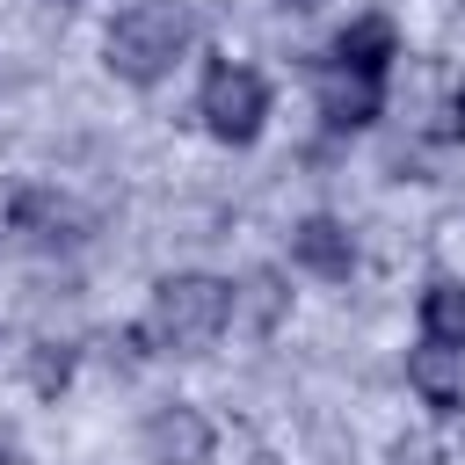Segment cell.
<instances>
[{"label": "cell", "mask_w": 465, "mask_h": 465, "mask_svg": "<svg viewBox=\"0 0 465 465\" xmlns=\"http://www.w3.org/2000/svg\"><path fill=\"white\" fill-rule=\"evenodd\" d=\"M320 116H327L334 131H356V124H371V116H378V80L327 65V73H320Z\"/></svg>", "instance_id": "9c48e42d"}, {"label": "cell", "mask_w": 465, "mask_h": 465, "mask_svg": "<svg viewBox=\"0 0 465 465\" xmlns=\"http://www.w3.org/2000/svg\"><path fill=\"white\" fill-rule=\"evenodd\" d=\"M225 320H232V283L196 276V269L153 283V312H145V334H153V341L196 356V349H211V341L225 334Z\"/></svg>", "instance_id": "7a4b0ae2"}, {"label": "cell", "mask_w": 465, "mask_h": 465, "mask_svg": "<svg viewBox=\"0 0 465 465\" xmlns=\"http://www.w3.org/2000/svg\"><path fill=\"white\" fill-rule=\"evenodd\" d=\"M189 36H196V22H189V7H182V0H131V7L109 22L102 58H109V73H116V80L153 87V80H167V73L182 65Z\"/></svg>", "instance_id": "6da1fadb"}, {"label": "cell", "mask_w": 465, "mask_h": 465, "mask_svg": "<svg viewBox=\"0 0 465 465\" xmlns=\"http://www.w3.org/2000/svg\"><path fill=\"white\" fill-rule=\"evenodd\" d=\"M0 465H7V436H0Z\"/></svg>", "instance_id": "9a60e30c"}, {"label": "cell", "mask_w": 465, "mask_h": 465, "mask_svg": "<svg viewBox=\"0 0 465 465\" xmlns=\"http://www.w3.org/2000/svg\"><path fill=\"white\" fill-rule=\"evenodd\" d=\"M196 116H203V131H211L218 145H254V138H262V116H269V87H262V73L218 58V65L203 73Z\"/></svg>", "instance_id": "3957f363"}, {"label": "cell", "mask_w": 465, "mask_h": 465, "mask_svg": "<svg viewBox=\"0 0 465 465\" xmlns=\"http://www.w3.org/2000/svg\"><path fill=\"white\" fill-rule=\"evenodd\" d=\"M247 291H254V320H262V327H269V320H276V283H269V276H254V283H247Z\"/></svg>", "instance_id": "7c38bea8"}, {"label": "cell", "mask_w": 465, "mask_h": 465, "mask_svg": "<svg viewBox=\"0 0 465 465\" xmlns=\"http://www.w3.org/2000/svg\"><path fill=\"white\" fill-rule=\"evenodd\" d=\"M211 443H218V429H211V421H203V407H189V400L153 407V414H145V429H138L145 465H211Z\"/></svg>", "instance_id": "277c9868"}, {"label": "cell", "mask_w": 465, "mask_h": 465, "mask_svg": "<svg viewBox=\"0 0 465 465\" xmlns=\"http://www.w3.org/2000/svg\"><path fill=\"white\" fill-rule=\"evenodd\" d=\"M392 51H400V36H392L385 15H356V22L334 36V65H341V73H363V80H385Z\"/></svg>", "instance_id": "ba28073f"}, {"label": "cell", "mask_w": 465, "mask_h": 465, "mask_svg": "<svg viewBox=\"0 0 465 465\" xmlns=\"http://www.w3.org/2000/svg\"><path fill=\"white\" fill-rule=\"evenodd\" d=\"M421 334L443 341V349H465V283H429L421 291Z\"/></svg>", "instance_id": "30bf717a"}, {"label": "cell", "mask_w": 465, "mask_h": 465, "mask_svg": "<svg viewBox=\"0 0 465 465\" xmlns=\"http://www.w3.org/2000/svg\"><path fill=\"white\" fill-rule=\"evenodd\" d=\"M276 7H291V15H312V7H320V0H276Z\"/></svg>", "instance_id": "5bb4252c"}, {"label": "cell", "mask_w": 465, "mask_h": 465, "mask_svg": "<svg viewBox=\"0 0 465 465\" xmlns=\"http://www.w3.org/2000/svg\"><path fill=\"white\" fill-rule=\"evenodd\" d=\"M65 378H73V349L65 341H36L29 349V385L36 392H65Z\"/></svg>", "instance_id": "8fae6325"}, {"label": "cell", "mask_w": 465, "mask_h": 465, "mask_svg": "<svg viewBox=\"0 0 465 465\" xmlns=\"http://www.w3.org/2000/svg\"><path fill=\"white\" fill-rule=\"evenodd\" d=\"M7 218H15V232L36 240V247H73V240L87 232V211L65 203L58 189H22V196L7 203Z\"/></svg>", "instance_id": "5b68a950"}, {"label": "cell", "mask_w": 465, "mask_h": 465, "mask_svg": "<svg viewBox=\"0 0 465 465\" xmlns=\"http://www.w3.org/2000/svg\"><path fill=\"white\" fill-rule=\"evenodd\" d=\"M291 262L334 283V276H349V269H356V240H349V225H341V218H305V225L291 232Z\"/></svg>", "instance_id": "52a82bcc"}, {"label": "cell", "mask_w": 465, "mask_h": 465, "mask_svg": "<svg viewBox=\"0 0 465 465\" xmlns=\"http://www.w3.org/2000/svg\"><path fill=\"white\" fill-rule=\"evenodd\" d=\"M407 385H414V400L436 407V414L465 407V349H443V341L407 349Z\"/></svg>", "instance_id": "8992f818"}, {"label": "cell", "mask_w": 465, "mask_h": 465, "mask_svg": "<svg viewBox=\"0 0 465 465\" xmlns=\"http://www.w3.org/2000/svg\"><path fill=\"white\" fill-rule=\"evenodd\" d=\"M450 138H465V87L450 94Z\"/></svg>", "instance_id": "4fadbf2b"}]
</instances>
